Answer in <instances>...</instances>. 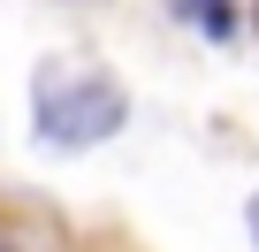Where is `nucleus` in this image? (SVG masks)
Wrapping results in <instances>:
<instances>
[{
    "label": "nucleus",
    "instance_id": "4",
    "mask_svg": "<svg viewBox=\"0 0 259 252\" xmlns=\"http://www.w3.org/2000/svg\"><path fill=\"white\" fill-rule=\"evenodd\" d=\"M176 8H183V16H198V8H206V0H176Z\"/></svg>",
    "mask_w": 259,
    "mask_h": 252
},
{
    "label": "nucleus",
    "instance_id": "2",
    "mask_svg": "<svg viewBox=\"0 0 259 252\" xmlns=\"http://www.w3.org/2000/svg\"><path fill=\"white\" fill-rule=\"evenodd\" d=\"M198 31L206 39H229L236 31V8H229V0H206V8H198Z\"/></svg>",
    "mask_w": 259,
    "mask_h": 252
},
{
    "label": "nucleus",
    "instance_id": "1",
    "mask_svg": "<svg viewBox=\"0 0 259 252\" xmlns=\"http://www.w3.org/2000/svg\"><path fill=\"white\" fill-rule=\"evenodd\" d=\"M122 115H130V99L107 77L38 69V84H31V122H38V138H54V146H99V138L122 130Z\"/></svg>",
    "mask_w": 259,
    "mask_h": 252
},
{
    "label": "nucleus",
    "instance_id": "3",
    "mask_svg": "<svg viewBox=\"0 0 259 252\" xmlns=\"http://www.w3.org/2000/svg\"><path fill=\"white\" fill-rule=\"evenodd\" d=\"M244 222H251V244H259V191H251V214H244Z\"/></svg>",
    "mask_w": 259,
    "mask_h": 252
}]
</instances>
